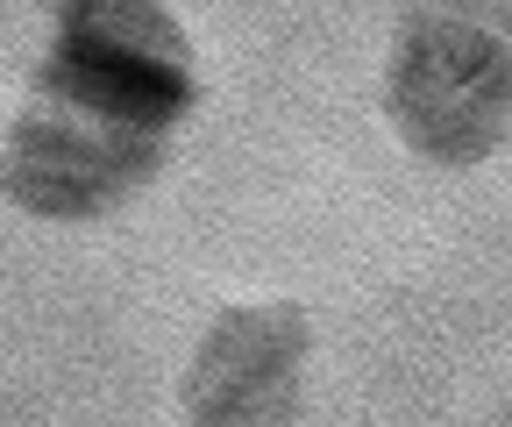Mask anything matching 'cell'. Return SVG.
I'll list each match as a JSON object with an SVG mask.
<instances>
[{"label":"cell","mask_w":512,"mask_h":427,"mask_svg":"<svg viewBox=\"0 0 512 427\" xmlns=\"http://www.w3.org/2000/svg\"><path fill=\"white\" fill-rule=\"evenodd\" d=\"M36 86L43 100L79 107L107 129H136V136H171L200 100V72H192V43L178 15L143 8V0L64 8Z\"/></svg>","instance_id":"2"},{"label":"cell","mask_w":512,"mask_h":427,"mask_svg":"<svg viewBox=\"0 0 512 427\" xmlns=\"http://www.w3.org/2000/svg\"><path fill=\"white\" fill-rule=\"evenodd\" d=\"M157 164H164V136L107 129V121H93L79 107L43 100L8 136V200L22 214L79 221V214H100L136 186H150Z\"/></svg>","instance_id":"3"},{"label":"cell","mask_w":512,"mask_h":427,"mask_svg":"<svg viewBox=\"0 0 512 427\" xmlns=\"http://www.w3.org/2000/svg\"><path fill=\"white\" fill-rule=\"evenodd\" d=\"M313 328L299 307H235L207 328L185 378V427H292Z\"/></svg>","instance_id":"4"},{"label":"cell","mask_w":512,"mask_h":427,"mask_svg":"<svg viewBox=\"0 0 512 427\" xmlns=\"http://www.w3.org/2000/svg\"><path fill=\"white\" fill-rule=\"evenodd\" d=\"M384 107L420 157L484 164L512 129V8H406Z\"/></svg>","instance_id":"1"}]
</instances>
